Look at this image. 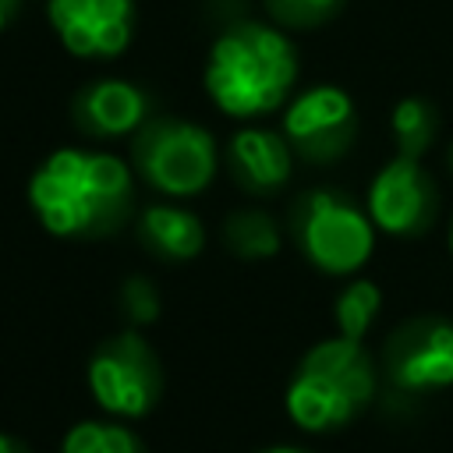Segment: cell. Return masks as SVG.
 <instances>
[{
    "instance_id": "obj_17",
    "label": "cell",
    "mask_w": 453,
    "mask_h": 453,
    "mask_svg": "<svg viewBox=\"0 0 453 453\" xmlns=\"http://www.w3.org/2000/svg\"><path fill=\"white\" fill-rule=\"evenodd\" d=\"M382 308V290L372 280H354L336 297V329L347 340H365Z\"/></svg>"
},
{
    "instance_id": "obj_20",
    "label": "cell",
    "mask_w": 453,
    "mask_h": 453,
    "mask_svg": "<svg viewBox=\"0 0 453 453\" xmlns=\"http://www.w3.org/2000/svg\"><path fill=\"white\" fill-rule=\"evenodd\" d=\"M18 11H21V0H0V32L18 18Z\"/></svg>"
},
{
    "instance_id": "obj_19",
    "label": "cell",
    "mask_w": 453,
    "mask_h": 453,
    "mask_svg": "<svg viewBox=\"0 0 453 453\" xmlns=\"http://www.w3.org/2000/svg\"><path fill=\"white\" fill-rule=\"evenodd\" d=\"M120 308H124L127 322L149 326L159 319V290L145 276H131L120 283Z\"/></svg>"
},
{
    "instance_id": "obj_15",
    "label": "cell",
    "mask_w": 453,
    "mask_h": 453,
    "mask_svg": "<svg viewBox=\"0 0 453 453\" xmlns=\"http://www.w3.org/2000/svg\"><path fill=\"white\" fill-rule=\"evenodd\" d=\"M442 120H439V110L428 103V99H418V96H407L393 106V138H396V152L400 156H411V159H421L435 134H439Z\"/></svg>"
},
{
    "instance_id": "obj_6",
    "label": "cell",
    "mask_w": 453,
    "mask_h": 453,
    "mask_svg": "<svg viewBox=\"0 0 453 453\" xmlns=\"http://www.w3.org/2000/svg\"><path fill=\"white\" fill-rule=\"evenodd\" d=\"M88 393L92 400L124 421L145 418L163 396V365L159 354L145 343L142 333L124 329L103 340L88 357Z\"/></svg>"
},
{
    "instance_id": "obj_16",
    "label": "cell",
    "mask_w": 453,
    "mask_h": 453,
    "mask_svg": "<svg viewBox=\"0 0 453 453\" xmlns=\"http://www.w3.org/2000/svg\"><path fill=\"white\" fill-rule=\"evenodd\" d=\"M60 453H145L138 435L120 421H78L67 428Z\"/></svg>"
},
{
    "instance_id": "obj_18",
    "label": "cell",
    "mask_w": 453,
    "mask_h": 453,
    "mask_svg": "<svg viewBox=\"0 0 453 453\" xmlns=\"http://www.w3.org/2000/svg\"><path fill=\"white\" fill-rule=\"evenodd\" d=\"M343 0H262L269 18L287 28H315L340 11Z\"/></svg>"
},
{
    "instance_id": "obj_12",
    "label": "cell",
    "mask_w": 453,
    "mask_h": 453,
    "mask_svg": "<svg viewBox=\"0 0 453 453\" xmlns=\"http://www.w3.org/2000/svg\"><path fill=\"white\" fill-rule=\"evenodd\" d=\"M294 149L283 134L269 127H244L230 138V170L234 180L251 195L280 191L290 180Z\"/></svg>"
},
{
    "instance_id": "obj_13",
    "label": "cell",
    "mask_w": 453,
    "mask_h": 453,
    "mask_svg": "<svg viewBox=\"0 0 453 453\" xmlns=\"http://www.w3.org/2000/svg\"><path fill=\"white\" fill-rule=\"evenodd\" d=\"M138 234L149 251L166 262H188L205 248V226L180 205H149L138 219Z\"/></svg>"
},
{
    "instance_id": "obj_11",
    "label": "cell",
    "mask_w": 453,
    "mask_h": 453,
    "mask_svg": "<svg viewBox=\"0 0 453 453\" xmlns=\"http://www.w3.org/2000/svg\"><path fill=\"white\" fill-rule=\"evenodd\" d=\"M71 117L92 138H124L149 120V96L124 78L88 81L71 99Z\"/></svg>"
},
{
    "instance_id": "obj_7",
    "label": "cell",
    "mask_w": 453,
    "mask_h": 453,
    "mask_svg": "<svg viewBox=\"0 0 453 453\" xmlns=\"http://www.w3.org/2000/svg\"><path fill=\"white\" fill-rule=\"evenodd\" d=\"M382 365L400 393H435L453 386V322L439 315L403 322L389 333Z\"/></svg>"
},
{
    "instance_id": "obj_9",
    "label": "cell",
    "mask_w": 453,
    "mask_h": 453,
    "mask_svg": "<svg viewBox=\"0 0 453 453\" xmlns=\"http://www.w3.org/2000/svg\"><path fill=\"white\" fill-rule=\"evenodd\" d=\"M365 205L379 230H386L393 237H414L435 223L439 191H435L432 177L421 170V159L396 152V159H389L372 177Z\"/></svg>"
},
{
    "instance_id": "obj_14",
    "label": "cell",
    "mask_w": 453,
    "mask_h": 453,
    "mask_svg": "<svg viewBox=\"0 0 453 453\" xmlns=\"http://www.w3.org/2000/svg\"><path fill=\"white\" fill-rule=\"evenodd\" d=\"M223 237H226V248L237 255V258H248V262H262V258H273L280 255V226L273 216L258 212V209H244V212H234L223 226Z\"/></svg>"
},
{
    "instance_id": "obj_1",
    "label": "cell",
    "mask_w": 453,
    "mask_h": 453,
    "mask_svg": "<svg viewBox=\"0 0 453 453\" xmlns=\"http://www.w3.org/2000/svg\"><path fill=\"white\" fill-rule=\"evenodd\" d=\"M28 205L53 237H106L131 216V170L113 152L57 149L35 166Z\"/></svg>"
},
{
    "instance_id": "obj_23",
    "label": "cell",
    "mask_w": 453,
    "mask_h": 453,
    "mask_svg": "<svg viewBox=\"0 0 453 453\" xmlns=\"http://www.w3.org/2000/svg\"><path fill=\"white\" fill-rule=\"evenodd\" d=\"M449 251H453V223H449Z\"/></svg>"
},
{
    "instance_id": "obj_21",
    "label": "cell",
    "mask_w": 453,
    "mask_h": 453,
    "mask_svg": "<svg viewBox=\"0 0 453 453\" xmlns=\"http://www.w3.org/2000/svg\"><path fill=\"white\" fill-rule=\"evenodd\" d=\"M0 453H28V446H25L18 435H7V432H0Z\"/></svg>"
},
{
    "instance_id": "obj_5",
    "label": "cell",
    "mask_w": 453,
    "mask_h": 453,
    "mask_svg": "<svg viewBox=\"0 0 453 453\" xmlns=\"http://www.w3.org/2000/svg\"><path fill=\"white\" fill-rule=\"evenodd\" d=\"M134 170L163 195H198L216 177V142L202 124L156 117L131 142Z\"/></svg>"
},
{
    "instance_id": "obj_3",
    "label": "cell",
    "mask_w": 453,
    "mask_h": 453,
    "mask_svg": "<svg viewBox=\"0 0 453 453\" xmlns=\"http://www.w3.org/2000/svg\"><path fill=\"white\" fill-rule=\"evenodd\" d=\"M375 361L361 340L333 336L315 343L290 375L287 418L304 432H333L354 421L375 400Z\"/></svg>"
},
{
    "instance_id": "obj_8",
    "label": "cell",
    "mask_w": 453,
    "mask_h": 453,
    "mask_svg": "<svg viewBox=\"0 0 453 453\" xmlns=\"http://www.w3.org/2000/svg\"><path fill=\"white\" fill-rule=\"evenodd\" d=\"M354 134H357L354 99L336 85L304 88L297 99H290L283 113V138L308 163L340 159L354 145Z\"/></svg>"
},
{
    "instance_id": "obj_22",
    "label": "cell",
    "mask_w": 453,
    "mask_h": 453,
    "mask_svg": "<svg viewBox=\"0 0 453 453\" xmlns=\"http://www.w3.org/2000/svg\"><path fill=\"white\" fill-rule=\"evenodd\" d=\"M258 453H308L301 446H269V449H258Z\"/></svg>"
},
{
    "instance_id": "obj_4",
    "label": "cell",
    "mask_w": 453,
    "mask_h": 453,
    "mask_svg": "<svg viewBox=\"0 0 453 453\" xmlns=\"http://www.w3.org/2000/svg\"><path fill=\"white\" fill-rule=\"evenodd\" d=\"M290 234L301 255L329 276L357 273L375 248V223L368 209H361L354 198L333 188L304 191L294 202Z\"/></svg>"
},
{
    "instance_id": "obj_2",
    "label": "cell",
    "mask_w": 453,
    "mask_h": 453,
    "mask_svg": "<svg viewBox=\"0 0 453 453\" xmlns=\"http://www.w3.org/2000/svg\"><path fill=\"white\" fill-rule=\"evenodd\" d=\"M297 78L294 42L269 25L241 21L216 35L205 60V92L226 113L255 120L290 96Z\"/></svg>"
},
{
    "instance_id": "obj_24",
    "label": "cell",
    "mask_w": 453,
    "mask_h": 453,
    "mask_svg": "<svg viewBox=\"0 0 453 453\" xmlns=\"http://www.w3.org/2000/svg\"><path fill=\"white\" fill-rule=\"evenodd\" d=\"M449 166H453V145H449Z\"/></svg>"
},
{
    "instance_id": "obj_10",
    "label": "cell",
    "mask_w": 453,
    "mask_h": 453,
    "mask_svg": "<svg viewBox=\"0 0 453 453\" xmlns=\"http://www.w3.org/2000/svg\"><path fill=\"white\" fill-rule=\"evenodd\" d=\"M46 11L60 46L81 60L117 57L134 32V0H50Z\"/></svg>"
}]
</instances>
